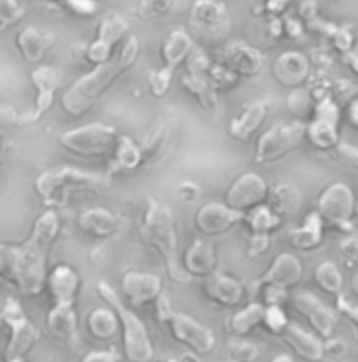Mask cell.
<instances>
[{"mask_svg":"<svg viewBox=\"0 0 358 362\" xmlns=\"http://www.w3.org/2000/svg\"><path fill=\"white\" fill-rule=\"evenodd\" d=\"M323 346H325V356L332 358H340L347 351L346 341L337 337H330L328 340H323Z\"/></svg>","mask_w":358,"mask_h":362,"instance_id":"47","label":"cell"},{"mask_svg":"<svg viewBox=\"0 0 358 362\" xmlns=\"http://www.w3.org/2000/svg\"><path fill=\"white\" fill-rule=\"evenodd\" d=\"M171 139V124L170 123H161L140 146L143 163L144 164H153L158 161L170 143Z\"/></svg>","mask_w":358,"mask_h":362,"instance_id":"37","label":"cell"},{"mask_svg":"<svg viewBox=\"0 0 358 362\" xmlns=\"http://www.w3.org/2000/svg\"><path fill=\"white\" fill-rule=\"evenodd\" d=\"M269 101L260 100L246 105L229 126V134L241 143L248 141L266 121L269 115Z\"/></svg>","mask_w":358,"mask_h":362,"instance_id":"24","label":"cell"},{"mask_svg":"<svg viewBox=\"0 0 358 362\" xmlns=\"http://www.w3.org/2000/svg\"><path fill=\"white\" fill-rule=\"evenodd\" d=\"M86 326L94 339L100 341H108L117 336L120 329V319L111 306L97 308L87 316Z\"/></svg>","mask_w":358,"mask_h":362,"instance_id":"34","label":"cell"},{"mask_svg":"<svg viewBox=\"0 0 358 362\" xmlns=\"http://www.w3.org/2000/svg\"><path fill=\"white\" fill-rule=\"evenodd\" d=\"M177 196L185 203H193L200 197V187L193 182H182L177 187Z\"/></svg>","mask_w":358,"mask_h":362,"instance_id":"48","label":"cell"},{"mask_svg":"<svg viewBox=\"0 0 358 362\" xmlns=\"http://www.w3.org/2000/svg\"><path fill=\"white\" fill-rule=\"evenodd\" d=\"M3 320L10 329V341L6 349V361L21 360L40 340V332L23 310L20 302L7 298L3 308Z\"/></svg>","mask_w":358,"mask_h":362,"instance_id":"12","label":"cell"},{"mask_svg":"<svg viewBox=\"0 0 358 362\" xmlns=\"http://www.w3.org/2000/svg\"><path fill=\"white\" fill-rule=\"evenodd\" d=\"M81 233L93 238H110L118 234L123 227V218L105 209H91L79 217Z\"/></svg>","mask_w":358,"mask_h":362,"instance_id":"26","label":"cell"},{"mask_svg":"<svg viewBox=\"0 0 358 362\" xmlns=\"http://www.w3.org/2000/svg\"><path fill=\"white\" fill-rule=\"evenodd\" d=\"M275 78L284 87L299 88L309 73V62L299 52H284L273 64Z\"/></svg>","mask_w":358,"mask_h":362,"instance_id":"29","label":"cell"},{"mask_svg":"<svg viewBox=\"0 0 358 362\" xmlns=\"http://www.w3.org/2000/svg\"><path fill=\"white\" fill-rule=\"evenodd\" d=\"M272 362H294V360L291 358V356H289V354H280V356H277V357H275Z\"/></svg>","mask_w":358,"mask_h":362,"instance_id":"51","label":"cell"},{"mask_svg":"<svg viewBox=\"0 0 358 362\" xmlns=\"http://www.w3.org/2000/svg\"><path fill=\"white\" fill-rule=\"evenodd\" d=\"M139 234L146 245L158 252L173 281L185 286L192 281V277L179 264L175 220L167 206L149 197Z\"/></svg>","mask_w":358,"mask_h":362,"instance_id":"3","label":"cell"},{"mask_svg":"<svg viewBox=\"0 0 358 362\" xmlns=\"http://www.w3.org/2000/svg\"><path fill=\"white\" fill-rule=\"evenodd\" d=\"M356 216L358 217V203H357V207H356Z\"/></svg>","mask_w":358,"mask_h":362,"instance_id":"53","label":"cell"},{"mask_svg":"<svg viewBox=\"0 0 358 362\" xmlns=\"http://www.w3.org/2000/svg\"><path fill=\"white\" fill-rule=\"evenodd\" d=\"M47 286L55 303L74 305L80 279L73 267L69 264H59L48 274Z\"/></svg>","mask_w":358,"mask_h":362,"instance_id":"27","label":"cell"},{"mask_svg":"<svg viewBox=\"0 0 358 362\" xmlns=\"http://www.w3.org/2000/svg\"><path fill=\"white\" fill-rule=\"evenodd\" d=\"M0 140H1V130H0Z\"/></svg>","mask_w":358,"mask_h":362,"instance_id":"55","label":"cell"},{"mask_svg":"<svg viewBox=\"0 0 358 362\" xmlns=\"http://www.w3.org/2000/svg\"><path fill=\"white\" fill-rule=\"evenodd\" d=\"M189 30L202 42H221L231 31L227 7L217 0H196L189 13Z\"/></svg>","mask_w":358,"mask_h":362,"instance_id":"10","label":"cell"},{"mask_svg":"<svg viewBox=\"0 0 358 362\" xmlns=\"http://www.w3.org/2000/svg\"><path fill=\"white\" fill-rule=\"evenodd\" d=\"M58 234L59 218L55 211L48 210L37 218L27 241L20 246L10 245L6 281L21 296L35 297L47 286L48 257Z\"/></svg>","mask_w":358,"mask_h":362,"instance_id":"1","label":"cell"},{"mask_svg":"<svg viewBox=\"0 0 358 362\" xmlns=\"http://www.w3.org/2000/svg\"><path fill=\"white\" fill-rule=\"evenodd\" d=\"M243 223L252 234H270L282 226V217L265 203L248 211L243 217Z\"/></svg>","mask_w":358,"mask_h":362,"instance_id":"38","label":"cell"},{"mask_svg":"<svg viewBox=\"0 0 358 362\" xmlns=\"http://www.w3.org/2000/svg\"><path fill=\"white\" fill-rule=\"evenodd\" d=\"M140 45L136 37H130L120 54L110 61L100 63L94 70L80 77L62 97V107L71 117H81L88 112L103 94L132 67L137 59Z\"/></svg>","mask_w":358,"mask_h":362,"instance_id":"2","label":"cell"},{"mask_svg":"<svg viewBox=\"0 0 358 362\" xmlns=\"http://www.w3.org/2000/svg\"><path fill=\"white\" fill-rule=\"evenodd\" d=\"M120 354L117 349L111 347L108 350H100V351H93L87 354L81 362H120Z\"/></svg>","mask_w":358,"mask_h":362,"instance_id":"49","label":"cell"},{"mask_svg":"<svg viewBox=\"0 0 358 362\" xmlns=\"http://www.w3.org/2000/svg\"><path fill=\"white\" fill-rule=\"evenodd\" d=\"M269 186L266 181L253 173H246L230 185L226 192V204L233 210L246 214L262 206L267 200Z\"/></svg>","mask_w":358,"mask_h":362,"instance_id":"14","label":"cell"},{"mask_svg":"<svg viewBox=\"0 0 358 362\" xmlns=\"http://www.w3.org/2000/svg\"><path fill=\"white\" fill-rule=\"evenodd\" d=\"M336 310L345 316L358 330V305L346 298L343 294L336 297Z\"/></svg>","mask_w":358,"mask_h":362,"instance_id":"45","label":"cell"},{"mask_svg":"<svg viewBox=\"0 0 358 362\" xmlns=\"http://www.w3.org/2000/svg\"><path fill=\"white\" fill-rule=\"evenodd\" d=\"M289 325H290V320L287 319V315L284 313L283 306H277V305L266 306L262 327H265L267 333L275 336H282V333L287 329Z\"/></svg>","mask_w":358,"mask_h":362,"instance_id":"41","label":"cell"},{"mask_svg":"<svg viewBox=\"0 0 358 362\" xmlns=\"http://www.w3.org/2000/svg\"><path fill=\"white\" fill-rule=\"evenodd\" d=\"M170 362H199V360H197V357L193 356V354H186V356L180 357L178 360H173V361Z\"/></svg>","mask_w":358,"mask_h":362,"instance_id":"50","label":"cell"},{"mask_svg":"<svg viewBox=\"0 0 358 362\" xmlns=\"http://www.w3.org/2000/svg\"><path fill=\"white\" fill-rule=\"evenodd\" d=\"M356 197L350 186L343 182H335L323 189L316 200V213L325 223V227L343 233L353 231V217L356 216Z\"/></svg>","mask_w":358,"mask_h":362,"instance_id":"9","label":"cell"},{"mask_svg":"<svg viewBox=\"0 0 358 362\" xmlns=\"http://www.w3.org/2000/svg\"><path fill=\"white\" fill-rule=\"evenodd\" d=\"M97 291L118 315L122 327L123 353L130 362H150L154 350L144 323L120 300L117 291L107 283H98Z\"/></svg>","mask_w":358,"mask_h":362,"instance_id":"5","label":"cell"},{"mask_svg":"<svg viewBox=\"0 0 358 362\" xmlns=\"http://www.w3.org/2000/svg\"><path fill=\"white\" fill-rule=\"evenodd\" d=\"M325 223L316 211L309 213L304 223L287 233L290 245L299 252H311L318 249L323 241Z\"/></svg>","mask_w":358,"mask_h":362,"instance_id":"31","label":"cell"},{"mask_svg":"<svg viewBox=\"0 0 358 362\" xmlns=\"http://www.w3.org/2000/svg\"><path fill=\"white\" fill-rule=\"evenodd\" d=\"M31 83L35 87L37 97L33 112L21 118V122L25 124L35 123L52 108L57 91L62 83V77L54 67L41 66L31 73Z\"/></svg>","mask_w":358,"mask_h":362,"instance_id":"18","label":"cell"},{"mask_svg":"<svg viewBox=\"0 0 358 362\" xmlns=\"http://www.w3.org/2000/svg\"><path fill=\"white\" fill-rule=\"evenodd\" d=\"M55 34L42 33L34 27H27L17 35L16 45L24 61L28 63H38L55 45Z\"/></svg>","mask_w":358,"mask_h":362,"instance_id":"30","label":"cell"},{"mask_svg":"<svg viewBox=\"0 0 358 362\" xmlns=\"http://www.w3.org/2000/svg\"><path fill=\"white\" fill-rule=\"evenodd\" d=\"M229 362H256L260 356V349L249 341L234 337L227 344Z\"/></svg>","mask_w":358,"mask_h":362,"instance_id":"40","label":"cell"},{"mask_svg":"<svg viewBox=\"0 0 358 362\" xmlns=\"http://www.w3.org/2000/svg\"><path fill=\"white\" fill-rule=\"evenodd\" d=\"M210 63L203 57V54H195L189 62L186 73L182 76V86L187 90L199 104L209 112L217 111L216 88L210 80Z\"/></svg>","mask_w":358,"mask_h":362,"instance_id":"15","label":"cell"},{"mask_svg":"<svg viewBox=\"0 0 358 362\" xmlns=\"http://www.w3.org/2000/svg\"><path fill=\"white\" fill-rule=\"evenodd\" d=\"M187 4L189 0H140L137 4V16L143 20H157L182 13Z\"/></svg>","mask_w":358,"mask_h":362,"instance_id":"39","label":"cell"},{"mask_svg":"<svg viewBox=\"0 0 358 362\" xmlns=\"http://www.w3.org/2000/svg\"><path fill=\"white\" fill-rule=\"evenodd\" d=\"M270 247V237L269 234H252L250 241L248 245V255L250 257H258L267 252Z\"/></svg>","mask_w":358,"mask_h":362,"instance_id":"46","label":"cell"},{"mask_svg":"<svg viewBox=\"0 0 358 362\" xmlns=\"http://www.w3.org/2000/svg\"><path fill=\"white\" fill-rule=\"evenodd\" d=\"M192 48L193 41L190 35L182 30L173 31L166 38L161 47V59L164 62V67L150 73L149 76V86L154 97L160 98L167 94L175 69L190 55Z\"/></svg>","mask_w":358,"mask_h":362,"instance_id":"11","label":"cell"},{"mask_svg":"<svg viewBox=\"0 0 358 362\" xmlns=\"http://www.w3.org/2000/svg\"><path fill=\"white\" fill-rule=\"evenodd\" d=\"M266 306L262 302H250L246 308L229 316L224 322V329L233 337H245L256 327L262 326Z\"/></svg>","mask_w":358,"mask_h":362,"instance_id":"32","label":"cell"},{"mask_svg":"<svg viewBox=\"0 0 358 362\" xmlns=\"http://www.w3.org/2000/svg\"><path fill=\"white\" fill-rule=\"evenodd\" d=\"M120 140L115 127L104 123H90L62 133L58 143L67 153L83 157L96 158L112 153Z\"/></svg>","mask_w":358,"mask_h":362,"instance_id":"7","label":"cell"},{"mask_svg":"<svg viewBox=\"0 0 358 362\" xmlns=\"http://www.w3.org/2000/svg\"><path fill=\"white\" fill-rule=\"evenodd\" d=\"M304 202V196L293 183H279L269 189L266 204L282 218L294 216Z\"/></svg>","mask_w":358,"mask_h":362,"instance_id":"33","label":"cell"},{"mask_svg":"<svg viewBox=\"0 0 358 362\" xmlns=\"http://www.w3.org/2000/svg\"><path fill=\"white\" fill-rule=\"evenodd\" d=\"M129 24L118 13H110L100 24L96 41L87 48L86 58L96 64L110 61L114 48L125 37Z\"/></svg>","mask_w":358,"mask_h":362,"instance_id":"17","label":"cell"},{"mask_svg":"<svg viewBox=\"0 0 358 362\" xmlns=\"http://www.w3.org/2000/svg\"><path fill=\"white\" fill-rule=\"evenodd\" d=\"M337 161H340L343 165L353 168L358 171V147H354L349 143L340 141L335 150L330 151Z\"/></svg>","mask_w":358,"mask_h":362,"instance_id":"44","label":"cell"},{"mask_svg":"<svg viewBox=\"0 0 358 362\" xmlns=\"http://www.w3.org/2000/svg\"><path fill=\"white\" fill-rule=\"evenodd\" d=\"M313 280L316 287L325 294L337 297L342 294L343 276L339 266L332 260H325L315 267Z\"/></svg>","mask_w":358,"mask_h":362,"instance_id":"36","label":"cell"},{"mask_svg":"<svg viewBox=\"0 0 358 362\" xmlns=\"http://www.w3.org/2000/svg\"><path fill=\"white\" fill-rule=\"evenodd\" d=\"M245 214L233 210L226 203H207L195 216V226L203 235L216 237L230 231L243 221Z\"/></svg>","mask_w":358,"mask_h":362,"instance_id":"19","label":"cell"},{"mask_svg":"<svg viewBox=\"0 0 358 362\" xmlns=\"http://www.w3.org/2000/svg\"><path fill=\"white\" fill-rule=\"evenodd\" d=\"M294 310L302 316L322 340L333 337L337 323L336 312L311 293H299L291 298Z\"/></svg>","mask_w":358,"mask_h":362,"instance_id":"16","label":"cell"},{"mask_svg":"<svg viewBox=\"0 0 358 362\" xmlns=\"http://www.w3.org/2000/svg\"><path fill=\"white\" fill-rule=\"evenodd\" d=\"M304 277V266L299 257L291 253H282L276 256L270 267L252 283V294L255 296L262 288H276L290 291L299 286Z\"/></svg>","mask_w":358,"mask_h":362,"instance_id":"13","label":"cell"},{"mask_svg":"<svg viewBox=\"0 0 358 362\" xmlns=\"http://www.w3.org/2000/svg\"><path fill=\"white\" fill-rule=\"evenodd\" d=\"M306 140V124L301 121L277 123L262 133L256 143L255 161L258 164H275L296 151Z\"/></svg>","mask_w":358,"mask_h":362,"instance_id":"8","label":"cell"},{"mask_svg":"<svg viewBox=\"0 0 358 362\" xmlns=\"http://www.w3.org/2000/svg\"><path fill=\"white\" fill-rule=\"evenodd\" d=\"M47 327L54 339L74 346L77 343V316L73 305L55 303L47 316Z\"/></svg>","mask_w":358,"mask_h":362,"instance_id":"28","label":"cell"},{"mask_svg":"<svg viewBox=\"0 0 358 362\" xmlns=\"http://www.w3.org/2000/svg\"><path fill=\"white\" fill-rule=\"evenodd\" d=\"M10 362H23L21 360H14V361H10Z\"/></svg>","mask_w":358,"mask_h":362,"instance_id":"54","label":"cell"},{"mask_svg":"<svg viewBox=\"0 0 358 362\" xmlns=\"http://www.w3.org/2000/svg\"><path fill=\"white\" fill-rule=\"evenodd\" d=\"M110 183V175L63 167L40 175L35 181V192L45 204L63 207L71 196L88 193L97 194L104 192Z\"/></svg>","mask_w":358,"mask_h":362,"instance_id":"4","label":"cell"},{"mask_svg":"<svg viewBox=\"0 0 358 362\" xmlns=\"http://www.w3.org/2000/svg\"><path fill=\"white\" fill-rule=\"evenodd\" d=\"M24 0H0V28L18 23L25 16Z\"/></svg>","mask_w":358,"mask_h":362,"instance_id":"42","label":"cell"},{"mask_svg":"<svg viewBox=\"0 0 358 362\" xmlns=\"http://www.w3.org/2000/svg\"><path fill=\"white\" fill-rule=\"evenodd\" d=\"M120 288L133 306L156 303L163 294L161 279L151 273L127 272L122 277Z\"/></svg>","mask_w":358,"mask_h":362,"instance_id":"20","label":"cell"},{"mask_svg":"<svg viewBox=\"0 0 358 362\" xmlns=\"http://www.w3.org/2000/svg\"><path fill=\"white\" fill-rule=\"evenodd\" d=\"M142 163L143 156L140 146L126 136H120V140L114 150L111 173H129L136 170Z\"/></svg>","mask_w":358,"mask_h":362,"instance_id":"35","label":"cell"},{"mask_svg":"<svg viewBox=\"0 0 358 362\" xmlns=\"http://www.w3.org/2000/svg\"><path fill=\"white\" fill-rule=\"evenodd\" d=\"M352 290H353L354 296L358 298V273L354 276V279H353V281H352Z\"/></svg>","mask_w":358,"mask_h":362,"instance_id":"52","label":"cell"},{"mask_svg":"<svg viewBox=\"0 0 358 362\" xmlns=\"http://www.w3.org/2000/svg\"><path fill=\"white\" fill-rule=\"evenodd\" d=\"M203 294L209 301L224 306V308H237L243 301L245 288L238 280L214 273L204 279L203 281Z\"/></svg>","mask_w":358,"mask_h":362,"instance_id":"22","label":"cell"},{"mask_svg":"<svg viewBox=\"0 0 358 362\" xmlns=\"http://www.w3.org/2000/svg\"><path fill=\"white\" fill-rule=\"evenodd\" d=\"M339 256L347 269L358 267V237H347L339 243Z\"/></svg>","mask_w":358,"mask_h":362,"instance_id":"43","label":"cell"},{"mask_svg":"<svg viewBox=\"0 0 358 362\" xmlns=\"http://www.w3.org/2000/svg\"><path fill=\"white\" fill-rule=\"evenodd\" d=\"M217 255L214 247L202 240H195L187 247L183 256V269L185 272L193 277H209L217 273Z\"/></svg>","mask_w":358,"mask_h":362,"instance_id":"25","label":"cell"},{"mask_svg":"<svg viewBox=\"0 0 358 362\" xmlns=\"http://www.w3.org/2000/svg\"><path fill=\"white\" fill-rule=\"evenodd\" d=\"M280 337L302 361L322 362L326 357L323 340L302 330L296 323L290 322Z\"/></svg>","mask_w":358,"mask_h":362,"instance_id":"23","label":"cell"},{"mask_svg":"<svg viewBox=\"0 0 358 362\" xmlns=\"http://www.w3.org/2000/svg\"><path fill=\"white\" fill-rule=\"evenodd\" d=\"M156 310L157 317L168 327L171 337L177 343L190 349L197 356H207L214 350V333L192 316L178 312L167 296L161 294L156 302Z\"/></svg>","mask_w":358,"mask_h":362,"instance_id":"6","label":"cell"},{"mask_svg":"<svg viewBox=\"0 0 358 362\" xmlns=\"http://www.w3.org/2000/svg\"><path fill=\"white\" fill-rule=\"evenodd\" d=\"M220 66L227 69L238 78H252L262 71L263 57L258 49L242 42H236L223 51Z\"/></svg>","mask_w":358,"mask_h":362,"instance_id":"21","label":"cell"}]
</instances>
